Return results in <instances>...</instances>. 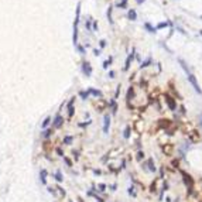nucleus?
<instances>
[{
  "label": "nucleus",
  "mask_w": 202,
  "mask_h": 202,
  "mask_svg": "<svg viewBox=\"0 0 202 202\" xmlns=\"http://www.w3.org/2000/svg\"><path fill=\"white\" fill-rule=\"evenodd\" d=\"M178 62H180V65H181V68H182V69L185 71V74H186V75H189V74H192V72L189 71V66L186 65V62L184 61L182 58H178Z\"/></svg>",
  "instance_id": "nucleus-12"
},
{
  "label": "nucleus",
  "mask_w": 202,
  "mask_h": 202,
  "mask_svg": "<svg viewBox=\"0 0 202 202\" xmlns=\"http://www.w3.org/2000/svg\"><path fill=\"white\" fill-rule=\"evenodd\" d=\"M127 18H129L130 21H136V20H137V11H136L134 9H130V10L127 11Z\"/></svg>",
  "instance_id": "nucleus-11"
},
{
  "label": "nucleus",
  "mask_w": 202,
  "mask_h": 202,
  "mask_svg": "<svg viewBox=\"0 0 202 202\" xmlns=\"http://www.w3.org/2000/svg\"><path fill=\"white\" fill-rule=\"evenodd\" d=\"M106 45V41H105V40H102V41H100V47H105Z\"/></svg>",
  "instance_id": "nucleus-25"
},
{
  "label": "nucleus",
  "mask_w": 202,
  "mask_h": 202,
  "mask_svg": "<svg viewBox=\"0 0 202 202\" xmlns=\"http://www.w3.org/2000/svg\"><path fill=\"white\" fill-rule=\"evenodd\" d=\"M45 175H47V171L43 170L41 171V181H43V184H45Z\"/></svg>",
  "instance_id": "nucleus-19"
},
{
  "label": "nucleus",
  "mask_w": 202,
  "mask_h": 202,
  "mask_svg": "<svg viewBox=\"0 0 202 202\" xmlns=\"http://www.w3.org/2000/svg\"><path fill=\"white\" fill-rule=\"evenodd\" d=\"M180 113H181V115H185V113H186V110H185V106H182V105L180 106Z\"/></svg>",
  "instance_id": "nucleus-22"
},
{
  "label": "nucleus",
  "mask_w": 202,
  "mask_h": 202,
  "mask_svg": "<svg viewBox=\"0 0 202 202\" xmlns=\"http://www.w3.org/2000/svg\"><path fill=\"white\" fill-rule=\"evenodd\" d=\"M201 20H202V16H201Z\"/></svg>",
  "instance_id": "nucleus-30"
},
{
  "label": "nucleus",
  "mask_w": 202,
  "mask_h": 202,
  "mask_svg": "<svg viewBox=\"0 0 202 202\" xmlns=\"http://www.w3.org/2000/svg\"><path fill=\"white\" fill-rule=\"evenodd\" d=\"M153 64V60H151V57H147L144 61H141V64H140V68L141 69H144V68H148L150 65Z\"/></svg>",
  "instance_id": "nucleus-13"
},
{
  "label": "nucleus",
  "mask_w": 202,
  "mask_h": 202,
  "mask_svg": "<svg viewBox=\"0 0 202 202\" xmlns=\"http://www.w3.org/2000/svg\"><path fill=\"white\" fill-rule=\"evenodd\" d=\"M117 7H119V9H126V7H127V0L119 1V3H117Z\"/></svg>",
  "instance_id": "nucleus-17"
},
{
  "label": "nucleus",
  "mask_w": 202,
  "mask_h": 202,
  "mask_svg": "<svg viewBox=\"0 0 202 202\" xmlns=\"http://www.w3.org/2000/svg\"><path fill=\"white\" fill-rule=\"evenodd\" d=\"M105 188H106L105 184H99V191H100V192H103V191H105Z\"/></svg>",
  "instance_id": "nucleus-23"
},
{
  "label": "nucleus",
  "mask_w": 202,
  "mask_h": 202,
  "mask_svg": "<svg viewBox=\"0 0 202 202\" xmlns=\"http://www.w3.org/2000/svg\"><path fill=\"white\" fill-rule=\"evenodd\" d=\"M134 57H136V51L133 49V54H130L129 57H127V60H126V64H124V71H129V68H130V64L133 62V60H134Z\"/></svg>",
  "instance_id": "nucleus-7"
},
{
  "label": "nucleus",
  "mask_w": 202,
  "mask_h": 202,
  "mask_svg": "<svg viewBox=\"0 0 202 202\" xmlns=\"http://www.w3.org/2000/svg\"><path fill=\"white\" fill-rule=\"evenodd\" d=\"M188 139L191 143H199L201 141V134H199V131H197V130H191L189 133H188Z\"/></svg>",
  "instance_id": "nucleus-4"
},
{
  "label": "nucleus",
  "mask_w": 202,
  "mask_h": 202,
  "mask_svg": "<svg viewBox=\"0 0 202 202\" xmlns=\"http://www.w3.org/2000/svg\"><path fill=\"white\" fill-rule=\"evenodd\" d=\"M143 167H148V171H150V172H155V171H157L155 164H154V160H153V158H148V160L143 164Z\"/></svg>",
  "instance_id": "nucleus-6"
},
{
  "label": "nucleus",
  "mask_w": 202,
  "mask_h": 202,
  "mask_svg": "<svg viewBox=\"0 0 202 202\" xmlns=\"http://www.w3.org/2000/svg\"><path fill=\"white\" fill-rule=\"evenodd\" d=\"M199 34H201V35H202V30H199Z\"/></svg>",
  "instance_id": "nucleus-29"
},
{
  "label": "nucleus",
  "mask_w": 202,
  "mask_h": 202,
  "mask_svg": "<svg viewBox=\"0 0 202 202\" xmlns=\"http://www.w3.org/2000/svg\"><path fill=\"white\" fill-rule=\"evenodd\" d=\"M144 151H141V150H140L139 153H137V157H136V158H137V161H141V160H143V158H144Z\"/></svg>",
  "instance_id": "nucleus-18"
},
{
  "label": "nucleus",
  "mask_w": 202,
  "mask_h": 202,
  "mask_svg": "<svg viewBox=\"0 0 202 202\" xmlns=\"http://www.w3.org/2000/svg\"><path fill=\"white\" fill-rule=\"evenodd\" d=\"M109 124H110V116H109V115H105V126H103V131H105V133L109 131Z\"/></svg>",
  "instance_id": "nucleus-14"
},
{
  "label": "nucleus",
  "mask_w": 202,
  "mask_h": 202,
  "mask_svg": "<svg viewBox=\"0 0 202 202\" xmlns=\"http://www.w3.org/2000/svg\"><path fill=\"white\" fill-rule=\"evenodd\" d=\"M133 98H134V86H130L126 93V102L129 103V106H130V100H133Z\"/></svg>",
  "instance_id": "nucleus-9"
},
{
  "label": "nucleus",
  "mask_w": 202,
  "mask_h": 202,
  "mask_svg": "<svg viewBox=\"0 0 202 202\" xmlns=\"http://www.w3.org/2000/svg\"><path fill=\"white\" fill-rule=\"evenodd\" d=\"M172 165H174L175 168H178V165H180V160H172Z\"/></svg>",
  "instance_id": "nucleus-21"
},
{
  "label": "nucleus",
  "mask_w": 202,
  "mask_h": 202,
  "mask_svg": "<svg viewBox=\"0 0 202 202\" xmlns=\"http://www.w3.org/2000/svg\"><path fill=\"white\" fill-rule=\"evenodd\" d=\"M143 27H144V30L147 31V33H150V34H155V33H157V27H153L148 21H146V23L143 24Z\"/></svg>",
  "instance_id": "nucleus-10"
},
{
  "label": "nucleus",
  "mask_w": 202,
  "mask_h": 202,
  "mask_svg": "<svg viewBox=\"0 0 202 202\" xmlns=\"http://www.w3.org/2000/svg\"><path fill=\"white\" fill-rule=\"evenodd\" d=\"M171 124L172 123H171L170 119H161V120H158V127H160V129H164V130L168 129Z\"/></svg>",
  "instance_id": "nucleus-8"
},
{
  "label": "nucleus",
  "mask_w": 202,
  "mask_h": 202,
  "mask_svg": "<svg viewBox=\"0 0 202 202\" xmlns=\"http://www.w3.org/2000/svg\"><path fill=\"white\" fill-rule=\"evenodd\" d=\"M186 79H188V82L192 85V88L195 89V92L202 95V89L199 88V83H198V81H197V76H195L194 74H189V75H186Z\"/></svg>",
  "instance_id": "nucleus-3"
},
{
  "label": "nucleus",
  "mask_w": 202,
  "mask_h": 202,
  "mask_svg": "<svg viewBox=\"0 0 202 202\" xmlns=\"http://www.w3.org/2000/svg\"><path fill=\"white\" fill-rule=\"evenodd\" d=\"M164 100H165V103H167V106L171 112H177V100L174 99V96H171L170 93H165Z\"/></svg>",
  "instance_id": "nucleus-2"
},
{
  "label": "nucleus",
  "mask_w": 202,
  "mask_h": 202,
  "mask_svg": "<svg viewBox=\"0 0 202 202\" xmlns=\"http://www.w3.org/2000/svg\"><path fill=\"white\" fill-rule=\"evenodd\" d=\"M69 202H72V201H69Z\"/></svg>",
  "instance_id": "nucleus-31"
},
{
  "label": "nucleus",
  "mask_w": 202,
  "mask_h": 202,
  "mask_svg": "<svg viewBox=\"0 0 202 202\" xmlns=\"http://www.w3.org/2000/svg\"><path fill=\"white\" fill-rule=\"evenodd\" d=\"M129 194H130L131 197H136V192H134V186H130V188H129Z\"/></svg>",
  "instance_id": "nucleus-20"
},
{
  "label": "nucleus",
  "mask_w": 202,
  "mask_h": 202,
  "mask_svg": "<svg viewBox=\"0 0 202 202\" xmlns=\"http://www.w3.org/2000/svg\"><path fill=\"white\" fill-rule=\"evenodd\" d=\"M161 150H163V153H164L165 155H171V154H172V151H174V146H172V144H170V143H167V144H163Z\"/></svg>",
  "instance_id": "nucleus-5"
},
{
  "label": "nucleus",
  "mask_w": 202,
  "mask_h": 202,
  "mask_svg": "<svg viewBox=\"0 0 202 202\" xmlns=\"http://www.w3.org/2000/svg\"><path fill=\"white\" fill-rule=\"evenodd\" d=\"M95 198H96V202H103V199H102V198H99V197H95Z\"/></svg>",
  "instance_id": "nucleus-27"
},
{
  "label": "nucleus",
  "mask_w": 202,
  "mask_h": 202,
  "mask_svg": "<svg viewBox=\"0 0 202 202\" xmlns=\"http://www.w3.org/2000/svg\"><path fill=\"white\" fill-rule=\"evenodd\" d=\"M57 180H58V181H62V180H64L62 175H61V172H57Z\"/></svg>",
  "instance_id": "nucleus-24"
},
{
  "label": "nucleus",
  "mask_w": 202,
  "mask_h": 202,
  "mask_svg": "<svg viewBox=\"0 0 202 202\" xmlns=\"http://www.w3.org/2000/svg\"><path fill=\"white\" fill-rule=\"evenodd\" d=\"M165 27H168V21H161V23L157 24V30H163Z\"/></svg>",
  "instance_id": "nucleus-16"
},
{
  "label": "nucleus",
  "mask_w": 202,
  "mask_h": 202,
  "mask_svg": "<svg viewBox=\"0 0 202 202\" xmlns=\"http://www.w3.org/2000/svg\"><path fill=\"white\" fill-rule=\"evenodd\" d=\"M181 175H182V180H184V184L188 188V194H192L194 192V178L185 172V171H181Z\"/></svg>",
  "instance_id": "nucleus-1"
},
{
  "label": "nucleus",
  "mask_w": 202,
  "mask_h": 202,
  "mask_svg": "<svg viewBox=\"0 0 202 202\" xmlns=\"http://www.w3.org/2000/svg\"><path fill=\"white\" fill-rule=\"evenodd\" d=\"M130 133H131V127L130 126H126L124 127V131H123V137L124 139H129L130 137Z\"/></svg>",
  "instance_id": "nucleus-15"
},
{
  "label": "nucleus",
  "mask_w": 202,
  "mask_h": 202,
  "mask_svg": "<svg viewBox=\"0 0 202 202\" xmlns=\"http://www.w3.org/2000/svg\"><path fill=\"white\" fill-rule=\"evenodd\" d=\"M136 60H137V61H141V58H140L139 54H136Z\"/></svg>",
  "instance_id": "nucleus-28"
},
{
  "label": "nucleus",
  "mask_w": 202,
  "mask_h": 202,
  "mask_svg": "<svg viewBox=\"0 0 202 202\" xmlns=\"http://www.w3.org/2000/svg\"><path fill=\"white\" fill-rule=\"evenodd\" d=\"M109 76H110V78H115V72H113V71H110V72H109Z\"/></svg>",
  "instance_id": "nucleus-26"
}]
</instances>
